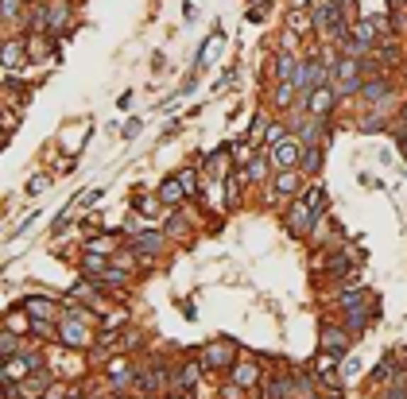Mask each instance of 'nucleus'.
<instances>
[{
	"mask_svg": "<svg viewBox=\"0 0 407 399\" xmlns=\"http://www.w3.org/2000/svg\"><path fill=\"white\" fill-rule=\"evenodd\" d=\"M364 82H361V62H357V55H345V58H338V66H334V89L338 94H357Z\"/></svg>",
	"mask_w": 407,
	"mask_h": 399,
	"instance_id": "obj_1",
	"label": "nucleus"
},
{
	"mask_svg": "<svg viewBox=\"0 0 407 399\" xmlns=\"http://www.w3.org/2000/svg\"><path fill=\"white\" fill-rule=\"evenodd\" d=\"M334 97H338V89H330L326 82H322L318 89H311V94H306V113H311L314 120H326V113L334 109Z\"/></svg>",
	"mask_w": 407,
	"mask_h": 399,
	"instance_id": "obj_2",
	"label": "nucleus"
},
{
	"mask_svg": "<svg viewBox=\"0 0 407 399\" xmlns=\"http://www.w3.org/2000/svg\"><path fill=\"white\" fill-rule=\"evenodd\" d=\"M272 159H276V167H295L299 159H303V140L295 136H284L279 144H272Z\"/></svg>",
	"mask_w": 407,
	"mask_h": 399,
	"instance_id": "obj_3",
	"label": "nucleus"
},
{
	"mask_svg": "<svg viewBox=\"0 0 407 399\" xmlns=\"http://www.w3.org/2000/svg\"><path fill=\"white\" fill-rule=\"evenodd\" d=\"M70 28V8H66V0H55V4L43 8V31H51V35H58V31Z\"/></svg>",
	"mask_w": 407,
	"mask_h": 399,
	"instance_id": "obj_4",
	"label": "nucleus"
},
{
	"mask_svg": "<svg viewBox=\"0 0 407 399\" xmlns=\"http://www.w3.org/2000/svg\"><path fill=\"white\" fill-rule=\"evenodd\" d=\"M62 342H66V345H74V349L89 345V330H86V318H78V314H70V318L62 322Z\"/></svg>",
	"mask_w": 407,
	"mask_h": 399,
	"instance_id": "obj_5",
	"label": "nucleus"
},
{
	"mask_svg": "<svg viewBox=\"0 0 407 399\" xmlns=\"http://www.w3.org/2000/svg\"><path fill=\"white\" fill-rule=\"evenodd\" d=\"M233 353H237V345L233 342H225V337H221V342H210L206 345V364H210V369H221V364H229L233 361Z\"/></svg>",
	"mask_w": 407,
	"mask_h": 399,
	"instance_id": "obj_6",
	"label": "nucleus"
},
{
	"mask_svg": "<svg viewBox=\"0 0 407 399\" xmlns=\"http://www.w3.org/2000/svg\"><path fill=\"white\" fill-rule=\"evenodd\" d=\"M23 310H28L31 318H43V322L58 318V306L51 303V298H43V295H31V298H23Z\"/></svg>",
	"mask_w": 407,
	"mask_h": 399,
	"instance_id": "obj_7",
	"label": "nucleus"
},
{
	"mask_svg": "<svg viewBox=\"0 0 407 399\" xmlns=\"http://www.w3.org/2000/svg\"><path fill=\"white\" fill-rule=\"evenodd\" d=\"M345 345H349V337L342 334V330H334V326H326L322 330V349H326V353H345Z\"/></svg>",
	"mask_w": 407,
	"mask_h": 399,
	"instance_id": "obj_8",
	"label": "nucleus"
},
{
	"mask_svg": "<svg viewBox=\"0 0 407 399\" xmlns=\"http://www.w3.org/2000/svg\"><path fill=\"white\" fill-rule=\"evenodd\" d=\"M132 248H136L140 256H155L163 248V237H160V232H140V237L132 240Z\"/></svg>",
	"mask_w": 407,
	"mask_h": 399,
	"instance_id": "obj_9",
	"label": "nucleus"
},
{
	"mask_svg": "<svg viewBox=\"0 0 407 399\" xmlns=\"http://www.w3.org/2000/svg\"><path fill=\"white\" fill-rule=\"evenodd\" d=\"M388 89H392V86H388L384 78H369V82L361 86V94L369 97V101H384V97H388Z\"/></svg>",
	"mask_w": 407,
	"mask_h": 399,
	"instance_id": "obj_10",
	"label": "nucleus"
},
{
	"mask_svg": "<svg viewBox=\"0 0 407 399\" xmlns=\"http://www.w3.org/2000/svg\"><path fill=\"white\" fill-rule=\"evenodd\" d=\"M322 167V144H306V152H303V171L306 174H318Z\"/></svg>",
	"mask_w": 407,
	"mask_h": 399,
	"instance_id": "obj_11",
	"label": "nucleus"
},
{
	"mask_svg": "<svg viewBox=\"0 0 407 399\" xmlns=\"http://www.w3.org/2000/svg\"><path fill=\"white\" fill-rule=\"evenodd\" d=\"M182 194H186V186H182V179H179V174H174V179H167V182H163V190H160V198H163V202H179V198Z\"/></svg>",
	"mask_w": 407,
	"mask_h": 399,
	"instance_id": "obj_12",
	"label": "nucleus"
},
{
	"mask_svg": "<svg viewBox=\"0 0 407 399\" xmlns=\"http://www.w3.org/2000/svg\"><path fill=\"white\" fill-rule=\"evenodd\" d=\"M0 62H4V66H20L23 62V43H20V39L0 47Z\"/></svg>",
	"mask_w": 407,
	"mask_h": 399,
	"instance_id": "obj_13",
	"label": "nucleus"
},
{
	"mask_svg": "<svg viewBox=\"0 0 407 399\" xmlns=\"http://www.w3.org/2000/svg\"><path fill=\"white\" fill-rule=\"evenodd\" d=\"M256 376H260V372H256V364L252 361H245V364H237V369H233V380H237V384H256Z\"/></svg>",
	"mask_w": 407,
	"mask_h": 399,
	"instance_id": "obj_14",
	"label": "nucleus"
},
{
	"mask_svg": "<svg viewBox=\"0 0 407 399\" xmlns=\"http://www.w3.org/2000/svg\"><path fill=\"white\" fill-rule=\"evenodd\" d=\"M295 186H299V174L287 167V171L276 179V194H295Z\"/></svg>",
	"mask_w": 407,
	"mask_h": 399,
	"instance_id": "obj_15",
	"label": "nucleus"
},
{
	"mask_svg": "<svg viewBox=\"0 0 407 399\" xmlns=\"http://www.w3.org/2000/svg\"><path fill=\"white\" fill-rule=\"evenodd\" d=\"M194 380H198V364H186V369L174 376V388H179V392H186V388H194Z\"/></svg>",
	"mask_w": 407,
	"mask_h": 399,
	"instance_id": "obj_16",
	"label": "nucleus"
},
{
	"mask_svg": "<svg viewBox=\"0 0 407 399\" xmlns=\"http://www.w3.org/2000/svg\"><path fill=\"white\" fill-rule=\"evenodd\" d=\"M82 268H86V276H105V268H109V264H105L101 252H94V256H86V264H82Z\"/></svg>",
	"mask_w": 407,
	"mask_h": 399,
	"instance_id": "obj_17",
	"label": "nucleus"
},
{
	"mask_svg": "<svg viewBox=\"0 0 407 399\" xmlns=\"http://www.w3.org/2000/svg\"><path fill=\"white\" fill-rule=\"evenodd\" d=\"M384 120H388L384 109H372V116H364V120H361V132H377V128H384Z\"/></svg>",
	"mask_w": 407,
	"mask_h": 399,
	"instance_id": "obj_18",
	"label": "nucleus"
},
{
	"mask_svg": "<svg viewBox=\"0 0 407 399\" xmlns=\"http://www.w3.org/2000/svg\"><path fill=\"white\" fill-rule=\"evenodd\" d=\"M20 4L23 0H0V16H4V20H16V16H20Z\"/></svg>",
	"mask_w": 407,
	"mask_h": 399,
	"instance_id": "obj_19",
	"label": "nucleus"
},
{
	"mask_svg": "<svg viewBox=\"0 0 407 399\" xmlns=\"http://www.w3.org/2000/svg\"><path fill=\"white\" fill-rule=\"evenodd\" d=\"M16 349V330H8V334H0V353H12Z\"/></svg>",
	"mask_w": 407,
	"mask_h": 399,
	"instance_id": "obj_20",
	"label": "nucleus"
},
{
	"mask_svg": "<svg viewBox=\"0 0 407 399\" xmlns=\"http://www.w3.org/2000/svg\"><path fill=\"white\" fill-rule=\"evenodd\" d=\"M268 174V163L264 159H252V167H248V179H264Z\"/></svg>",
	"mask_w": 407,
	"mask_h": 399,
	"instance_id": "obj_21",
	"label": "nucleus"
},
{
	"mask_svg": "<svg viewBox=\"0 0 407 399\" xmlns=\"http://www.w3.org/2000/svg\"><path fill=\"white\" fill-rule=\"evenodd\" d=\"M237 198H240V179L229 174V206H237Z\"/></svg>",
	"mask_w": 407,
	"mask_h": 399,
	"instance_id": "obj_22",
	"label": "nucleus"
},
{
	"mask_svg": "<svg viewBox=\"0 0 407 399\" xmlns=\"http://www.w3.org/2000/svg\"><path fill=\"white\" fill-rule=\"evenodd\" d=\"M8 326H12L16 334H23V314H20V310H12V314H8Z\"/></svg>",
	"mask_w": 407,
	"mask_h": 399,
	"instance_id": "obj_23",
	"label": "nucleus"
},
{
	"mask_svg": "<svg viewBox=\"0 0 407 399\" xmlns=\"http://www.w3.org/2000/svg\"><path fill=\"white\" fill-rule=\"evenodd\" d=\"M264 136V116H256V124H252V144Z\"/></svg>",
	"mask_w": 407,
	"mask_h": 399,
	"instance_id": "obj_24",
	"label": "nucleus"
},
{
	"mask_svg": "<svg viewBox=\"0 0 407 399\" xmlns=\"http://www.w3.org/2000/svg\"><path fill=\"white\" fill-rule=\"evenodd\" d=\"M403 155H407V132H403Z\"/></svg>",
	"mask_w": 407,
	"mask_h": 399,
	"instance_id": "obj_25",
	"label": "nucleus"
},
{
	"mask_svg": "<svg viewBox=\"0 0 407 399\" xmlns=\"http://www.w3.org/2000/svg\"><path fill=\"white\" fill-rule=\"evenodd\" d=\"M338 4H349V0H338Z\"/></svg>",
	"mask_w": 407,
	"mask_h": 399,
	"instance_id": "obj_26",
	"label": "nucleus"
},
{
	"mask_svg": "<svg viewBox=\"0 0 407 399\" xmlns=\"http://www.w3.org/2000/svg\"><path fill=\"white\" fill-rule=\"evenodd\" d=\"M0 140H4V132H0Z\"/></svg>",
	"mask_w": 407,
	"mask_h": 399,
	"instance_id": "obj_27",
	"label": "nucleus"
}]
</instances>
